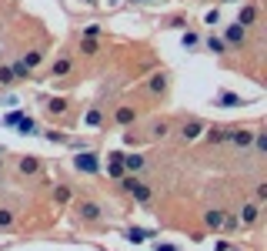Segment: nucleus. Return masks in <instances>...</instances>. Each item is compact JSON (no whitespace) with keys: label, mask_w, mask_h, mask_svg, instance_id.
Returning a JSON list of instances; mask_svg holds the SVG:
<instances>
[{"label":"nucleus","mask_w":267,"mask_h":251,"mask_svg":"<svg viewBox=\"0 0 267 251\" xmlns=\"http://www.w3.org/2000/svg\"><path fill=\"white\" fill-rule=\"evenodd\" d=\"M20 174H23V177H34V174H40V157H34V154L20 157Z\"/></svg>","instance_id":"nucleus-6"},{"label":"nucleus","mask_w":267,"mask_h":251,"mask_svg":"<svg viewBox=\"0 0 267 251\" xmlns=\"http://www.w3.org/2000/svg\"><path fill=\"white\" fill-rule=\"evenodd\" d=\"M17 127H20V134H37V121L34 117H20Z\"/></svg>","instance_id":"nucleus-18"},{"label":"nucleus","mask_w":267,"mask_h":251,"mask_svg":"<svg viewBox=\"0 0 267 251\" xmlns=\"http://www.w3.org/2000/svg\"><path fill=\"white\" fill-rule=\"evenodd\" d=\"M80 50H84V54H97V50H100V44H97L94 37H84V40H80Z\"/></svg>","instance_id":"nucleus-24"},{"label":"nucleus","mask_w":267,"mask_h":251,"mask_svg":"<svg viewBox=\"0 0 267 251\" xmlns=\"http://www.w3.org/2000/svg\"><path fill=\"white\" fill-rule=\"evenodd\" d=\"M250 144L264 154V151H267V134H264V131H254V141H250Z\"/></svg>","instance_id":"nucleus-25"},{"label":"nucleus","mask_w":267,"mask_h":251,"mask_svg":"<svg viewBox=\"0 0 267 251\" xmlns=\"http://www.w3.org/2000/svg\"><path fill=\"white\" fill-rule=\"evenodd\" d=\"M14 221H17V218H14L10 208H0V231H10V228H14Z\"/></svg>","instance_id":"nucleus-15"},{"label":"nucleus","mask_w":267,"mask_h":251,"mask_svg":"<svg viewBox=\"0 0 267 251\" xmlns=\"http://www.w3.org/2000/svg\"><path fill=\"white\" fill-rule=\"evenodd\" d=\"M47 111H50V114H64V111H67V100H50Z\"/></svg>","instance_id":"nucleus-30"},{"label":"nucleus","mask_w":267,"mask_h":251,"mask_svg":"<svg viewBox=\"0 0 267 251\" xmlns=\"http://www.w3.org/2000/svg\"><path fill=\"white\" fill-rule=\"evenodd\" d=\"M84 3H90V7H94V3H97V0H84Z\"/></svg>","instance_id":"nucleus-37"},{"label":"nucleus","mask_w":267,"mask_h":251,"mask_svg":"<svg viewBox=\"0 0 267 251\" xmlns=\"http://www.w3.org/2000/svg\"><path fill=\"white\" fill-rule=\"evenodd\" d=\"M217 104H221V107H237V104H247V100L237 97V94H221V97H217Z\"/></svg>","instance_id":"nucleus-17"},{"label":"nucleus","mask_w":267,"mask_h":251,"mask_svg":"<svg viewBox=\"0 0 267 251\" xmlns=\"http://www.w3.org/2000/svg\"><path fill=\"white\" fill-rule=\"evenodd\" d=\"M247 40V27H241V24H234V27H227V44H244Z\"/></svg>","instance_id":"nucleus-8"},{"label":"nucleus","mask_w":267,"mask_h":251,"mask_svg":"<svg viewBox=\"0 0 267 251\" xmlns=\"http://www.w3.org/2000/svg\"><path fill=\"white\" fill-rule=\"evenodd\" d=\"M100 121H104V114H100V111H87V124H100Z\"/></svg>","instance_id":"nucleus-31"},{"label":"nucleus","mask_w":267,"mask_h":251,"mask_svg":"<svg viewBox=\"0 0 267 251\" xmlns=\"http://www.w3.org/2000/svg\"><path fill=\"white\" fill-rule=\"evenodd\" d=\"M0 168H3V161H0Z\"/></svg>","instance_id":"nucleus-38"},{"label":"nucleus","mask_w":267,"mask_h":251,"mask_svg":"<svg viewBox=\"0 0 267 251\" xmlns=\"http://www.w3.org/2000/svg\"><path fill=\"white\" fill-rule=\"evenodd\" d=\"M44 137H47L50 144H67V141H70V137L64 134V131H44Z\"/></svg>","instance_id":"nucleus-22"},{"label":"nucleus","mask_w":267,"mask_h":251,"mask_svg":"<svg viewBox=\"0 0 267 251\" xmlns=\"http://www.w3.org/2000/svg\"><path fill=\"white\" fill-rule=\"evenodd\" d=\"M74 168L77 171H87V174H97L100 171V157L90 154V151H80V154L74 157Z\"/></svg>","instance_id":"nucleus-4"},{"label":"nucleus","mask_w":267,"mask_h":251,"mask_svg":"<svg viewBox=\"0 0 267 251\" xmlns=\"http://www.w3.org/2000/svg\"><path fill=\"white\" fill-rule=\"evenodd\" d=\"M120 164H124V171H131V174H134V171H140L147 161H144L140 154H131V157H120Z\"/></svg>","instance_id":"nucleus-11"},{"label":"nucleus","mask_w":267,"mask_h":251,"mask_svg":"<svg viewBox=\"0 0 267 251\" xmlns=\"http://www.w3.org/2000/svg\"><path fill=\"white\" fill-rule=\"evenodd\" d=\"M84 37H100V24H90V27H84Z\"/></svg>","instance_id":"nucleus-32"},{"label":"nucleus","mask_w":267,"mask_h":251,"mask_svg":"<svg viewBox=\"0 0 267 251\" xmlns=\"http://www.w3.org/2000/svg\"><path fill=\"white\" fill-rule=\"evenodd\" d=\"M144 238H154V231H144V228H131L127 231V241H144Z\"/></svg>","instance_id":"nucleus-23"},{"label":"nucleus","mask_w":267,"mask_h":251,"mask_svg":"<svg viewBox=\"0 0 267 251\" xmlns=\"http://www.w3.org/2000/svg\"><path fill=\"white\" fill-rule=\"evenodd\" d=\"M254 201H257V204L267 201V181H257V184H254Z\"/></svg>","instance_id":"nucleus-26"},{"label":"nucleus","mask_w":267,"mask_h":251,"mask_svg":"<svg viewBox=\"0 0 267 251\" xmlns=\"http://www.w3.org/2000/svg\"><path fill=\"white\" fill-rule=\"evenodd\" d=\"M67 71H70V57H60V60H54V67H50V74H54V77H64Z\"/></svg>","instance_id":"nucleus-16"},{"label":"nucleus","mask_w":267,"mask_h":251,"mask_svg":"<svg viewBox=\"0 0 267 251\" xmlns=\"http://www.w3.org/2000/svg\"><path fill=\"white\" fill-rule=\"evenodd\" d=\"M224 214H227V211H221V208H210V211L204 214V225H207L210 231H217V228L224 225Z\"/></svg>","instance_id":"nucleus-7"},{"label":"nucleus","mask_w":267,"mask_h":251,"mask_svg":"<svg viewBox=\"0 0 267 251\" xmlns=\"http://www.w3.org/2000/svg\"><path fill=\"white\" fill-rule=\"evenodd\" d=\"M137 141H140V134H134V131H127V134H124V144H137Z\"/></svg>","instance_id":"nucleus-35"},{"label":"nucleus","mask_w":267,"mask_h":251,"mask_svg":"<svg viewBox=\"0 0 267 251\" xmlns=\"http://www.w3.org/2000/svg\"><path fill=\"white\" fill-rule=\"evenodd\" d=\"M210 144H227V127H207Z\"/></svg>","instance_id":"nucleus-13"},{"label":"nucleus","mask_w":267,"mask_h":251,"mask_svg":"<svg viewBox=\"0 0 267 251\" xmlns=\"http://www.w3.org/2000/svg\"><path fill=\"white\" fill-rule=\"evenodd\" d=\"M114 121L117 124H134V121H137V111H134V107H120L114 114Z\"/></svg>","instance_id":"nucleus-14"},{"label":"nucleus","mask_w":267,"mask_h":251,"mask_svg":"<svg viewBox=\"0 0 267 251\" xmlns=\"http://www.w3.org/2000/svg\"><path fill=\"white\" fill-rule=\"evenodd\" d=\"M0 84H3V87L17 84V80H14V71H10V67H0Z\"/></svg>","instance_id":"nucleus-28"},{"label":"nucleus","mask_w":267,"mask_h":251,"mask_svg":"<svg viewBox=\"0 0 267 251\" xmlns=\"http://www.w3.org/2000/svg\"><path fill=\"white\" fill-rule=\"evenodd\" d=\"M100 214H104V208H100L97 201H77V221H84V225H97Z\"/></svg>","instance_id":"nucleus-2"},{"label":"nucleus","mask_w":267,"mask_h":251,"mask_svg":"<svg viewBox=\"0 0 267 251\" xmlns=\"http://www.w3.org/2000/svg\"><path fill=\"white\" fill-rule=\"evenodd\" d=\"M257 221H261V204H257V201H247V204L241 208V218H237V225H241V228H254Z\"/></svg>","instance_id":"nucleus-3"},{"label":"nucleus","mask_w":267,"mask_h":251,"mask_svg":"<svg viewBox=\"0 0 267 251\" xmlns=\"http://www.w3.org/2000/svg\"><path fill=\"white\" fill-rule=\"evenodd\" d=\"M107 174H111V177H117V181H120V177H124V164H120V154H111V161H107Z\"/></svg>","instance_id":"nucleus-10"},{"label":"nucleus","mask_w":267,"mask_h":251,"mask_svg":"<svg viewBox=\"0 0 267 251\" xmlns=\"http://www.w3.org/2000/svg\"><path fill=\"white\" fill-rule=\"evenodd\" d=\"M120 188L131 194L134 201H140V204H147V201L154 198V194H151V188H147V184H144L140 177H134V174H124V177H120Z\"/></svg>","instance_id":"nucleus-1"},{"label":"nucleus","mask_w":267,"mask_h":251,"mask_svg":"<svg viewBox=\"0 0 267 251\" xmlns=\"http://www.w3.org/2000/svg\"><path fill=\"white\" fill-rule=\"evenodd\" d=\"M167 131H171V127H167V121H157V124H151V137H164Z\"/></svg>","instance_id":"nucleus-27"},{"label":"nucleus","mask_w":267,"mask_h":251,"mask_svg":"<svg viewBox=\"0 0 267 251\" xmlns=\"http://www.w3.org/2000/svg\"><path fill=\"white\" fill-rule=\"evenodd\" d=\"M254 20H257V7H254V3H247V7L237 14V24H241V27H250Z\"/></svg>","instance_id":"nucleus-9"},{"label":"nucleus","mask_w":267,"mask_h":251,"mask_svg":"<svg viewBox=\"0 0 267 251\" xmlns=\"http://www.w3.org/2000/svg\"><path fill=\"white\" fill-rule=\"evenodd\" d=\"M194 44H197V34H191V30H187V34H184V47H194Z\"/></svg>","instance_id":"nucleus-33"},{"label":"nucleus","mask_w":267,"mask_h":251,"mask_svg":"<svg viewBox=\"0 0 267 251\" xmlns=\"http://www.w3.org/2000/svg\"><path fill=\"white\" fill-rule=\"evenodd\" d=\"M20 117H23V111H14V114H7V124H10V127H14V124H17Z\"/></svg>","instance_id":"nucleus-34"},{"label":"nucleus","mask_w":267,"mask_h":251,"mask_svg":"<svg viewBox=\"0 0 267 251\" xmlns=\"http://www.w3.org/2000/svg\"><path fill=\"white\" fill-rule=\"evenodd\" d=\"M54 201H57V204H64V201H70V188H64V184H60L57 191H54Z\"/></svg>","instance_id":"nucleus-29"},{"label":"nucleus","mask_w":267,"mask_h":251,"mask_svg":"<svg viewBox=\"0 0 267 251\" xmlns=\"http://www.w3.org/2000/svg\"><path fill=\"white\" fill-rule=\"evenodd\" d=\"M200 131H204V121L191 117V121L180 124V141H194V137H200Z\"/></svg>","instance_id":"nucleus-5"},{"label":"nucleus","mask_w":267,"mask_h":251,"mask_svg":"<svg viewBox=\"0 0 267 251\" xmlns=\"http://www.w3.org/2000/svg\"><path fill=\"white\" fill-rule=\"evenodd\" d=\"M237 251H241V248H237Z\"/></svg>","instance_id":"nucleus-39"},{"label":"nucleus","mask_w":267,"mask_h":251,"mask_svg":"<svg viewBox=\"0 0 267 251\" xmlns=\"http://www.w3.org/2000/svg\"><path fill=\"white\" fill-rule=\"evenodd\" d=\"M207 50H210V54H224V50H227V44H224L221 37H214V34H210V37H207Z\"/></svg>","instance_id":"nucleus-19"},{"label":"nucleus","mask_w":267,"mask_h":251,"mask_svg":"<svg viewBox=\"0 0 267 251\" xmlns=\"http://www.w3.org/2000/svg\"><path fill=\"white\" fill-rule=\"evenodd\" d=\"M10 71H14V80H27V77H30V67H27L23 60H17V64H14Z\"/></svg>","instance_id":"nucleus-21"},{"label":"nucleus","mask_w":267,"mask_h":251,"mask_svg":"<svg viewBox=\"0 0 267 251\" xmlns=\"http://www.w3.org/2000/svg\"><path fill=\"white\" fill-rule=\"evenodd\" d=\"M154 251H180L177 245H154Z\"/></svg>","instance_id":"nucleus-36"},{"label":"nucleus","mask_w":267,"mask_h":251,"mask_svg":"<svg viewBox=\"0 0 267 251\" xmlns=\"http://www.w3.org/2000/svg\"><path fill=\"white\" fill-rule=\"evenodd\" d=\"M40 60H44V50H27V54H23V64H27V67H30V71H34V67H37Z\"/></svg>","instance_id":"nucleus-20"},{"label":"nucleus","mask_w":267,"mask_h":251,"mask_svg":"<svg viewBox=\"0 0 267 251\" xmlns=\"http://www.w3.org/2000/svg\"><path fill=\"white\" fill-rule=\"evenodd\" d=\"M147 91H151V94H164V91H167V77H164V74H154L151 84H147Z\"/></svg>","instance_id":"nucleus-12"}]
</instances>
